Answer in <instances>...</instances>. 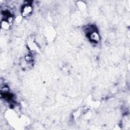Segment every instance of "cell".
Masks as SVG:
<instances>
[{"instance_id":"obj_1","label":"cell","mask_w":130,"mask_h":130,"mask_svg":"<svg viewBox=\"0 0 130 130\" xmlns=\"http://www.w3.org/2000/svg\"><path fill=\"white\" fill-rule=\"evenodd\" d=\"M32 11V7L30 5H26L24 7L23 9L22 14L24 16H27L29 15L30 13H31Z\"/></svg>"},{"instance_id":"obj_2","label":"cell","mask_w":130,"mask_h":130,"mask_svg":"<svg viewBox=\"0 0 130 130\" xmlns=\"http://www.w3.org/2000/svg\"><path fill=\"white\" fill-rule=\"evenodd\" d=\"M89 36H90V38L91 39V40L95 41V42H97L99 40L100 37L98 33L96 32H93L92 33H89Z\"/></svg>"},{"instance_id":"obj_3","label":"cell","mask_w":130,"mask_h":130,"mask_svg":"<svg viewBox=\"0 0 130 130\" xmlns=\"http://www.w3.org/2000/svg\"><path fill=\"white\" fill-rule=\"evenodd\" d=\"M1 26L4 29H7L9 28V23L8 21L3 20L1 23Z\"/></svg>"}]
</instances>
